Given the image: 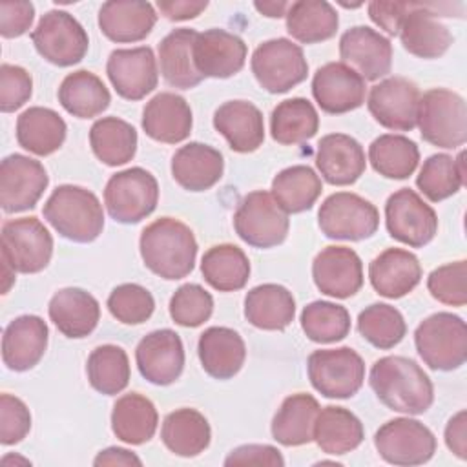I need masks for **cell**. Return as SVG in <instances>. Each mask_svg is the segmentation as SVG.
<instances>
[{
	"mask_svg": "<svg viewBox=\"0 0 467 467\" xmlns=\"http://www.w3.org/2000/svg\"><path fill=\"white\" fill-rule=\"evenodd\" d=\"M368 383L378 400L396 412L423 414L434 401L431 378L414 359L403 356H385L374 361Z\"/></svg>",
	"mask_w": 467,
	"mask_h": 467,
	"instance_id": "cell-1",
	"label": "cell"
},
{
	"mask_svg": "<svg viewBox=\"0 0 467 467\" xmlns=\"http://www.w3.org/2000/svg\"><path fill=\"white\" fill-rule=\"evenodd\" d=\"M139 248L146 268L162 279H182L195 266L193 232L173 217H161L148 224L140 234Z\"/></svg>",
	"mask_w": 467,
	"mask_h": 467,
	"instance_id": "cell-2",
	"label": "cell"
},
{
	"mask_svg": "<svg viewBox=\"0 0 467 467\" xmlns=\"http://www.w3.org/2000/svg\"><path fill=\"white\" fill-rule=\"evenodd\" d=\"M44 219L73 243H91L104 228V212L97 195L82 186L62 184L44 204Z\"/></svg>",
	"mask_w": 467,
	"mask_h": 467,
	"instance_id": "cell-3",
	"label": "cell"
},
{
	"mask_svg": "<svg viewBox=\"0 0 467 467\" xmlns=\"http://www.w3.org/2000/svg\"><path fill=\"white\" fill-rule=\"evenodd\" d=\"M416 124L421 139L432 146L454 150L467 140V108L462 95L434 88L418 102Z\"/></svg>",
	"mask_w": 467,
	"mask_h": 467,
	"instance_id": "cell-4",
	"label": "cell"
},
{
	"mask_svg": "<svg viewBox=\"0 0 467 467\" xmlns=\"http://www.w3.org/2000/svg\"><path fill=\"white\" fill-rule=\"evenodd\" d=\"M414 345L429 368L454 370L467 359L465 321L451 312H436L418 325Z\"/></svg>",
	"mask_w": 467,
	"mask_h": 467,
	"instance_id": "cell-5",
	"label": "cell"
},
{
	"mask_svg": "<svg viewBox=\"0 0 467 467\" xmlns=\"http://www.w3.org/2000/svg\"><path fill=\"white\" fill-rule=\"evenodd\" d=\"M159 201L157 179L144 168H128L109 177L104 188V204L109 217L122 224L146 219Z\"/></svg>",
	"mask_w": 467,
	"mask_h": 467,
	"instance_id": "cell-6",
	"label": "cell"
},
{
	"mask_svg": "<svg viewBox=\"0 0 467 467\" xmlns=\"http://www.w3.org/2000/svg\"><path fill=\"white\" fill-rule=\"evenodd\" d=\"M306 370L312 387L325 398H352L365 381V361L350 347L314 350Z\"/></svg>",
	"mask_w": 467,
	"mask_h": 467,
	"instance_id": "cell-7",
	"label": "cell"
},
{
	"mask_svg": "<svg viewBox=\"0 0 467 467\" xmlns=\"http://www.w3.org/2000/svg\"><path fill=\"white\" fill-rule=\"evenodd\" d=\"M288 226V213L265 190L246 193L234 213L237 235L254 248L281 244L286 239Z\"/></svg>",
	"mask_w": 467,
	"mask_h": 467,
	"instance_id": "cell-8",
	"label": "cell"
},
{
	"mask_svg": "<svg viewBox=\"0 0 467 467\" xmlns=\"http://www.w3.org/2000/svg\"><path fill=\"white\" fill-rule=\"evenodd\" d=\"M35 49L47 62L67 67L78 64L89 47V38L80 22L67 11L51 9L31 31Z\"/></svg>",
	"mask_w": 467,
	"mask_h": 467,
	"instance_id": "cell-9",
	"label": "cell"
},
{
	"mask_svg": "<svg viewBox=\"0 0 467 467\" xmlns=\"http://www.w3.org/2000/svg\"><path fill=\"white\" fill-rule=\"evenodd\" d=\"M317 223L328 239L363 241L376 234L379 212L358 193L337 192L328 195L319 206Z\"/></svg>",
	"mask_w": 467,
	"mask_h": 467,
	"instance_id": "cell-10",
	"label": "cell"
},
{
	"mask_svg": "<svg viewBox=\"0 0 467 467\" xmlns=\"http://www.w3.org/2000/svg\"><path fill=\"white\" fill-rule=\"evenodd\" d=\"M252 73L268 93H286L308 75L301 46L288 38H272L259 44L252 55Z\"/></svg>",
	"mask_w": 467,
	"mask_h": 467,
	"instance_id": "cell-11",
	"label": "cell"
},
{
	"mask_svg": "<svg viewBox=\"0 0 467 467\" xmlns=\"http://www.w3.org/2000/svg\"><path fill=\"white\" fill-rule=\"evenodd\" d=\"M53 255V237L36 217L11 219L2 224V259L15 272L36 274Z\"/></svg>",
	"mask_w": 467,
	"mask_h": 467,
	"instance_id": "cell-12",
	"label": "cell"
},
{
	"mask_svg": "<svg viewBox=\"0 0 467 467\" xmlns=\"http://www.w3.org/2000/svg\"><path fill=\"white\" fill-rule=\"evenodd\" d=\"M374 447L392 465H421L434 456L436 438L418 420L394 418L376 431Z\"/></svg>",
	"mask_w": 467,
	"mask_h": 467,
	"instance_id": "cell-13",
	"label": "cell"
},
{
	"mask_svg": "<svg viewBox=\"0 0 467 467\" xmlns=\"http://www.w3.org/2000/svg\"><path fill=\"white\" fill-rule=\"evenodd\" d=\"M385 224L390 237L412 248L429 244L438 232L436 212L410 188H401L387 199Z\"/></svg>",
	"mask_w": 467,
	"mask_h": 467,
	"instance_id": "cell-14",
	"label": "cell"
},
{
	"mask_svg": "<svg viewBox=\"0 0 467 467\" xmlns=\"http://www.w3.org/2000/svg\"><path fill=\"white\" fill-rule=\"evenodd\" d=\"M420 91L405 77H389L370 88L367 108L374 120L392 131H410L416 126Z\"/></svg>",
	"mask_w": 467,
	"mask_h": 467,
	"instance_id": "cell-15",
	"label": "cell"
},
{
	"mask_svg": "<svg viewBox=\"0 0 467 467\" xmlns=\"http://www.w3.org/2000/svg\"><path fill=\"white\" fill-rule=\"evenodd\" d=\"M49 184L46 168L20 153L7 155L0 164V204L7 213L33 208Z\"/></svg>",
	"mask_w": 467,
	"mask_h": 467,
	"instance_id": "cell-16",
	"label": "cell"
},
{
	"mask_svg": "<svg viewBox=\"0 0 467 467\" xmlns=\"http://www.w3.org/2000/svg\"><path fill=\"white\" fill-rule=\"evenodd\" d=\"M106 73L117 95L126 100H140L157 88L159 71L153 49L148 46L111 51Z\"/></svg>",
	"mask_w": 467,
	"mask_h": 467,
	"instance_id": "cell-17",
	"label": "cell"
},
{
	"mask_svg": "<svg viewBox=\"0 0 467 467\" xmlns=\"http://www.w3.org/2000/svg\"><path fill=\"white\" fill-rule=\"evenodd\" d=\"M135 361L144 379L153 385H171L184 368V347L177 332L161 328L146 334L137 348Z\"/></svg>",
	"mask_w": 467,
	"mask_h": 467,
	"instance_id": "cell-18",
	"label": "cell"
},
{
	"mask_svg": "<svg viewBox=\"0 0 467 467\" xmlns=\"http://www.w3.org/2000/svg\"><path fill=\"white\" fill-rule=\"evenodd\" d=\"M339 57L363 80H378L390 73L392 44L372 27L354 26L339 38Z\"/></svg>",
	"mask_w": 467,
	"mask_h": 467,
	"instance_id": "cell-19",
	"label": "cell"
},
{
	"mask_svg": "<svg viewBox=\"0 0 467 467\" xmlns=\"http://www.w3.org/2000/svg\"><path fill=\"white\" fill-rule=\"evenodd\" d=\"M367 86L359 73L343 62L321 66L312 78V95L317 106L330 115H341L365 102Z\"/></svg>",
	"mask_w": 467,
	"mask_h": 467,
	"instance_id": "cell-20",
	"label": "cell"
},
{
	"mask_svg": "<svg viewBox=\"0 0 467 467\" xmlns=\"http://www.w3.org/2000/svg\"><path fill=\"white\" fill-rule=\"evenodd\" d=\"M312 277L325 296L347 299L363 286V263L347 246H327L312 263Z\"/></svg>",
	"mask_w": 467,
	"mask_h": 467,
	"instance_id": "cell-21",
	"label": "cell"
},
{
	"mask_svg": "<svg viewBox=\"0 0 467 467\" xmlns=\"http://www.w3.org/2000/svg\"><path fill=\"white\" fill-rule=\"evenodd\" d=\"M193 60L202 77L228 78L239 73L246 60V44L224 29H206L193 44Z\"/></svg>",
	"mask_w": 467,
	"mask_h": 467,
	"instance_id": "cell-22",
	"label": "cell"
},
{
	"mask_svg": "<svg viewBox=\"0 0 467 467\" xmlns=\"http://www.w3.org/2000/svg\"><path fill=\"white\" fill-rule=\"evenodd\" d=\"M47 325L42 317L26 314L15 317L2 336V359L9 370L24 372L33 368L47 348Z\"/></svg>",
	"mask_w": 467,
	"mask_h": 467,
	"instance_id": "cell-23",
	"label": "cell"
},
{
	"mask_svg": "<svg viewBox=\"0 0 467 467\" xmlns=\"http://www.w3.org/2000/svg\"><path fill=\"white\" fill-rule=\"evenodd\" d=\"M434 4L414 2L400 26V40L403 47L418 58H438L452 44V35L432 11Z\"/></svg>",
	"mask_w": 467,
	"mask_h": 467,
	"instance_id": "cell-24",
	"label": "cell"
},
{
	"mask_svg": "<svg viewBox=\"0 0 467 467\" xmlns=\"http://www.w3.org/2000/svg\"><path fill=\"white\" fill-rule=\"evenodd\" d=\"M316 166L328 184L348 186L365 173L367 159L361 144L354 137L330 133L317 144Z\"/></svg>",
	"mask_w": 467,
	"mask_h": 467,
	"instance_id": "cell-25",
	"label": "cell"
},
{
	"mask_svg": "<svg viewBox=\"0 0 467 467\" xmlns=\"http://www.w3.org/2000/svg\"><path fill=\"white\" fill-rule=\"evenodd\" d=\"M193 126L188 102L171 91L157 93L142 109L144 133L164 144H177L190 137Z\"/></svg>",
	"mask_w": 467,
	"mask_h": 467,
	"instance_id": "cell-26",
	"label": "cell"
},
{
	"mask_svg": "<svg viewBox=\"0 0 467 467\" xmlns=\"http://www.w3.org/2000/svg\"><path fill=\"white\" fill-rule=\"evenodd\" d=\"M157 22L150 2L109 0L99 9V27L106 38L117 44L144 40Z\"/></svg>",
	"mask_w": 467,
	"mask_h": 467,
	"instance_id": "cell-27",
	"label": "cell"
},
{
	"mask_svg": "<svg viewBox=\"0 0 467 467\" xmlns=\"http://www.w3.org/2000/svg\"><path fill=\"white\" fill-rule=\"evenodd\" d=\"M372 288L389 299H398L412 292L421 281L418 257L403 248H387L368 265Z\"/></svg>",
	"mask_w": 467,
	"mask_h": 467,
	"instance_id": "cell-28",
	"label": "cell"
},
{
	"mask_svg": "<svg viewBox=\"0 0 467 467\" xmlns=\"http://www.w3.org/2000/svg\"><path fill=\"white\" fill-rule=\"evenodd\" d=\"M213 128L237 153H252L265 140V120L248 100H228L213 113Z\"/></svg>",
	"mask_w": 467,
	"mask_h": 467,
	"instance_id": "cell-29",
	"label": "cell"
},
{
	"mask_svg": "<svg viewBox=\"0 0 467 467\" xmlns=\"http://www.w3.org/2000/svg\"><path fill=\"white\" fill-rule=\"evenodd\" d=\"M223 171V153L202 142L181 146L171 157V177L188 192L210 190L221 181Z\"/></svg>",
	"mask_w": 467,
	"mask_h": 467,
	"instance_id": "cell-30",
	"label": "cell"
},
{
	"mask_svg": "<svg viewBox=\"0 0 467 467\" xmlns=\"http://www.w3.org/2000/svg\"><path fill=\"white\" fill-rule=\"evenodd\" d=\"M47 312L58 332L71 339L89 336L100 319L99 301L89 292L75 286L55 292Z\"/></svg>",
	"mask_w": 467,
	"mask_h": 467,
	"instance_id": "cell-31",
	"label": "cell"
},
{
	"mask_svg": "<svg viewBox=\"0 0 467 467\" xmlns=\"http://www.w3.org/2000/svg\"><path fill=\"white\" fill-rule=\"evenodd\" d=\"M197 354L208 376L215 379H230L243 368L246 347L234 328L210 327L199 337Z\"/></svg>",
	"mask_w": 467,
	"mask_h": 467,
	"instance_id": "cell-32",
	"label": "cell"
},
{
	"mask_svg": "<svg viewBox=\"0 0 467 467\" xmlns=\"http://www.w3.org/2000/svg\"><path fill=\"white\" fill-rule=\"evenodd\" d=\"M197 31L190 27H179L170 31L159 44V64L162 78L179 89H190L202 82L193 60V44Z\"/></svg>",
	"mask_w": 467,
	"mask_h": 467,
	"instance_id": "cell-33",
	"label": "cell"
},
{
	"mask_svg": "<svg viewBox=\"0 0 467 467\" xmlns=\"http://www.w3.org/2000/svg\"><path fill=\"white\" fill-rule=\"evenodd\" d=\"M296 316L292 292L275 283H265L248 290L244 297V317L261 330H285Z\"/></svg>",
	"mask_w": 467,
	"mask_h": 467,
	"instance_id": "cell-34",
	"label": "cell"
},
{
	"mask_svg": "<svg viewBox=\"0 0 467 467\" xmlns=\"http://www.w3.org/2000/svg\"><path fill=\"white\" fill-rule=\"evenodd\" d=\"M365 438L359 418L345 407L328 405L319 409L314 423V441L327 454H347L361 445Z\"/></svg>",
	"mask_w": 467,
	"mask_h": 467,
	"instance_id": "cell-35",
	"label": "cell"
},
{
	"mask_svg": "<svg viewBox=\"0 0 467 467\" xmlns=\"http://www.w3.org/2000/svg\"><path fill=\"white\" fill-rule=\"evenodd\" d=\"M319 403L314 396L297 392L283 400L272 420V436L285 447H297L314 440Z\"/></svg>",
	"mask_w": 467,
	"mask_h": 467,
	"instance_id": "cell-36",
	"label": "cell"
},
{
	"mask_svg": "<svg viewBox=\"0 0 467 467\" xmlns=\"http://www.w3.org/2000/svg\"><path fill=\"white\" fill-rule=\"evenodd\" d=\"M64 119L42 106H33L16 119V140L29 153L46 157L55 153L66 140Z\"/></svg>",
	"mask_w": 467,
	"mask_h": 467,
	"instance_id": "cell-37",
	"label": "cell"
},
{
	"mask_svg": "<svg viewBox=\"0 0 467 467\" xmlns=\"http://www.w3.org/2000/svg\"><path fill=\"white\" fill-rule=\"evenodd\" d=\"M159 414L155 405L139 392L120 396L111 410L113 434L130 445L150 441L157 431Z\"/></svg>",
	"mask_w": 467,
	"mask_h": 467,
	"instance_id": "cell-38",
	"label": "cell"
},
{
	"mask_svg": "<svg viewBox=\"0 0 467 467\" xmlns=\"http://www.w3.org/2000/svg\"><path fill=\"white\" fill-rule=\"evenodd\" d=\"M166 449L177 456L192 458L201 454L212 438L208 420L195 409H177L170 412L161 427Z\"/></svg>",
	"mask_w": 467,
	"mask_h": 467,
	"instance_id": "cell-39",
	"label": "cell"
},
{
	"mask_svg": "<svg viewBox=\"0 0 467 467\" xmlns=\"http://www.w3.org/2000/svg\"><path fill=\"white\" fill-rule=\"evenodd\" d=\"M58 102L73 117L93 119L109 106L111 95L95 73L78 69L60 82Z\"/></svg>",
	"mask_w": 467,
	"mask_h": 467,
	"instance_id": "cell-40",
	"label": "cell"
},
{
	"mask_svg": "<svg viewBox=\"0 0 467 467\" xmlns=\"http://www.w3.org/2000/svg\"><path fill=\"white\" fill-rule=\"evenodd\" d=\"M286 31L303 44H317L336 35L339 18L325 0H299L288 5Z\"/></svg>",
	"mask_w": 467,
	"mask_h": 467,
	"instance_id": "cell-41",
	"label": "cell"
},
{
	"mask_svg": "<svg viewBox=\"0 0 467 467\" xmlns=\"http://www.w3.org/2000/svg\"><path fill=\"white\" fill-rule=\"evenodd\" d=\"M204 281L219 292H235L244 288L250 277V261L235 244H215L201 259Z\"/></svg>",
	"mask_w": 467,
	"mask_h": 467,
	"instance_id": "cell-42",
	"label": "cell"
},
{
	"mask_svg": "<svg viewBox=\"0 0 467 467\" xmlns=\"http://www.w3.org/2000/svg\"><path fill=\"white\" fill-rule=\"evenodd\" d=\"M319 128V117L310 100L292 97L279 102L270 115V133L279 144H301L310 140Z\"/></svg>",
	"mask_w": 467,
	"mask_h": 467,
	"instance_id": "cell-43",
	"label": "cell"
},
{
	"mask_svg": "<svg viewBox=\"0 0 467 467\" xmlns=\"http://www.w3.org/2000/svg\"><path fill=\"white\" fill-rule=\"evenodd\" d=\"M89 144L95 157L108 166H122L135 157L137 131L117 117H102L89 130Z\"/></svg>",
	"mask_w": 467,
	"mask_h": 467,
	"instance_id": "cell-44",
	"label": "cell"
},
{
	"mask_svg": "<svg viewBox=\"0 0 467 467\" xmlns=\"http://www.w3.org/2000/svg\"><path fill=\"white\" fill-rule=\"evenodd\" d=\"M323 192L319 175L305 164L281 170L272 181V197L286 213L310 210Z\"/></svg>",
	"mask_w": 467,
	"mask_h": 467,
	"instance_id": "cell-45",
	"label": "cell"
},
{
	"mask_svg": "<svg viewBox=\"0 0 467 467\" xmlns=\"http://www.w3.org/2000/svg\"><path fill=\"white\" fill-rule=\"evenodd\" d=\"M465 153L460 151L458 157L447 153H434L427 161L416 177V186L432 202L452 197L465 184Z\"/></svg>",
	"mask_w": 467,
	"mask_h": 467,
	"instance_id": "cell-46",
	"label": "cell"
},
{
	"mask_svg": "<svg viewBox=\"0 0 467 467\" xmlns=\"http://www.w3.org/2000/svg\"><path fill=\"white\" fill-rule=\"evenodd\" d=\"M368 161L387 179H407L420 162V150L409 137L385 133L368 146Z\"/></svg>",
	"mask_w": 467,
	"mask_h": 467,
	"instance_id": "cell-47",
	"label": "cell"
},
{
	"mask_svg": "<svg viewBox=\"0 0 467 467\" xmlns=\"http://www.w3.org/2000/svg\"><path fill=\"white\" fill-rule=\"evenodd\" d=\"M86 374L97 392L104 396L122 392L130 383V359L126 350L117 345L97 347L88 358Z\"/></svg>",
	"mask_w": 467,
	"mask_h": 467,
	"instance_id": "cell-48",
	"label": "cell"
},
{
	"mask_svg": "<svg viewBox=\"0 0 467 467\" xmlns=\"http://www.w3.org/2000/svg\"><path fill=\"white\" fill-rule=\"evenodd\" d=\"M301 328L314 343H336L350 332V314L330 301H314L301 312Z\"/></svg>",
	"mask_w": 467,
	"mask_h": 467,
	"instance_id": "cell-49",
	"label": "cell"
},
{
	"mask_svg": "<svg viewBox=\"0 0 467 467\" xmlns=\"http://www.w3.org/2000/svg\"><path fill=\"white\" fill-rule=\"evenodd\" d=\"M358 330L376 348L389 350L405 337L407 325L398 308L387 303H374L359 312Z\"/></svg>",
	"mask_w": 467,
	"mask_h": 467,
	"instance_id": "cell-50",
	"label": "cell"
},
{
	"mask_svg": "<svg viewBox=\"0 0 467 467\" xmlns=\"http://www.w3.org/2000/svg\"><path fill=\"white\" fill-rule=\"evenodd\" d=\"M111 316L124 325H139L151 317L155 301L150 290L137 283H124L111 290L108 297Z\"/></svg>",
	"mask_w": 467,
	"mask_h": 467,
	"instance_id": "cell-51",
	"label": "cell"
},
{
	"mask_svg": "<svg viewBox=\"0 0 467 467\" xmlns=\"http://www.w3.org/2000/svg\"><path fill=\"white\" fill-rule=\"evenodd\" d=\"M213 297L201 285L186 283L175 290L170 299V316L181 327H199L210 319Z\"/></svg>",
	"mask_w": 467,
	"mask_h": 467,
	"instance_id": "cell-52",
	"label": "cell"
},
{
	"mask_svg": "<svg viewBox=\"0 0 467 467\" xmlns=\"http://www.w3.org/2000/svg\"><path fill=\"white\" fill-rule=\"evenodd\" d=\"M431 296L451 306H463L467 303V261H454L432 270L427 277Z\"/></svg>",
	"mask_w": 467,
	"mask_h": 467,
	"instance_id": "cell-53",
	"label": "cell"
},
{
	"mask_svg": "<svg viewBox=\"0 0 467 467\" xmlns=\"http://www.w3.org/2000/svg\"><path fill=\"white\" fill-rule=\"evenodd\" d=\"M31 431V412L27 405L11 394L0 396V443L15 445Z\"/></svg>",
	"mask_w": 467,
	"mask_h": 467,
	"instance_id": "cell-54",
	"label": "cell"
},
{
	"mask_svg": "<svg viewBox=\"0 0 467 467\" xmlns=\"http://www.w3.org/2000/svg\"><path fill=\"white\" fill-rule=\"evenodd\" d=\"M33 93L31 75L13 64H2L0 67V109L11 113L22 108Z\"/></svg>",
	"mask_w": 467,
	"mask_h": 467,
	"instance_id": "cell-55",
	"label": "cell"
},
{
	"mask_svg": "<svg viewBox=\"0 0 467 467\" xmlns=\"http://www.w3.org/2000/svg\"><path fill=\"white\" fill-rule=\"evenodd\" d=\"M35 18V7L24 0L0 2V35L4 38H15L24 35Z\"/></svg>",
	"mask_w": 467,
	"mask_h": 467,
	"instance_id": "cell-56",
	"label": "cell"
},
{
	"mask_svg": "<svg viewBox=\"0 0 467 467\" xmlns=\"http://www.w3.org/2000/svg\"><path fill=\"white\" fill-rule=\"evenodd\" d=\"M226 467L232 465H268V467H283L285 460L281 452L272 445H241L235 447L224 460Z\"/></svg>",
	"mask_w": 467,
	"mask_h": 467,
	"instance_id": "cell-57",
	"label": "cell"
},
{
	"mask_svg": "<svg viewBox=\"0 0 467 467\" xmlns=\"http://www.w3.org/2000/svg\"><path fill=\"white\" fill-rule=\"evenodd\" d=\"M414 2H379L374 0L368 4L370 20L385 29L389 35H398L401 20L412 9Z\"/></svg>",
	"mask_w": 467,
	"mask_h": 467,
	"instance_id": "cell-58",
	"label": "cell"
},
{
	"mask_svg": "<svg viewBox=\"0 0 467 467\" xmlns=\"http://www.w3.org/2000/svg\"><path fill=\"white\" fill-rule=\"evenodd\" d=\"M157 7L168 20H190L201 15L206 7V0H159Z\"/></svg>",
	"mask_w": 467,
	"mask_h": 467,
	"instance_id": "cell-59",
	"label": "cell"
},
{
	"mask_svg": "<svg viewBox=\"0 0 467 467\" xmlns=\"http://www.w3.org/2000/svg\"><path fill=\"white\" fill-rule=\"evenodd\" d=\"M445 443L460 460L467 458V414L456 412L445 427Z\"/></svg>",
	"mask_w": 467,
	"mask_h": 467,
	"instance_id": "cell-60",
	"label": "cell"
},
{
	"mask_svg": "<svg viewBox=\"0 0 467 467\" xmlns=\"http://www.w3.org/2000/svg\"><path fill=\"white\" fill-rule=\"evenodd\" d=\"M93 465H97V467H100V465H142V460L128 449L108 447L95 456Z\"/></svg>",
	"mask_w": 467,
	"mask_h": 467,
	"instance_id": "cell-61",
	"label": "cell"
},
{
	"mask_svg": "<svg viewBox=\"0 0 467 467\" xmlns=\"http://www.w3.org/2000/svg\"><path fill=\"white\" fill-rule=\"evenodd\" d=\"M255 9L265 15V16H270V18H279V16H285L286 11H288V2H255L254 4Z\"/></svg>",
	"mask_w": 467,
	"mask_h": 467,
	"instance_id": "cell-62",
	"label": "cell"
},
{
	"mask_svg": "<svg viewBox=\"0 0 467 467\" xmlns=\"http://www.w3.org/2000/svg\"><path fill=\"white\" fill-rule=\"evenodd\" d=\"M2 294H7L11 285L15 283V270L11 268V265L7 261L2 259Z\"/></svg>",
	"mask_w": 467,
	"mask_h": 467,
	"instance_id": "cell-63",
	"label": "cell"
}]
</instances>
